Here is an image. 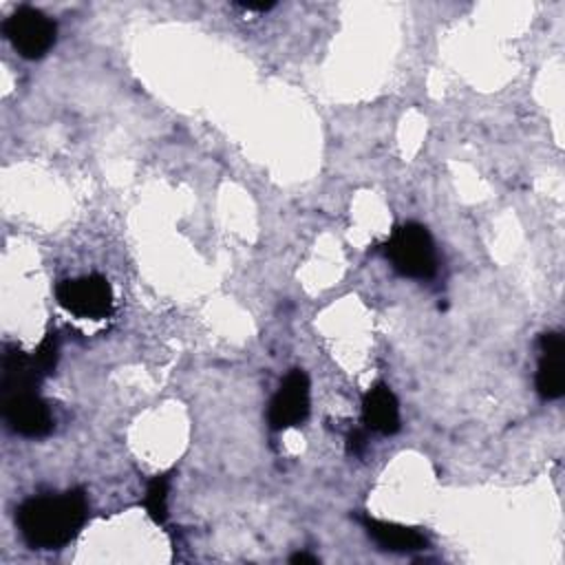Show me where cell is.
Returning a JSON list of instances; mask_svg holds the SVG:
<instances>
[{
  "instance_id": "obj_1",
  "label": "cell",
  "mask_w": 565,
  "mask_h": 565,
  "mask_svg": "<svg viewBox=\"0 0 565 565\" xmlns=\"http://www.w3.org/2000/svg\"><path fill=\"white\" fill-rule=\"evenodd\" d=\"M88 503L84 490L75 488L57 497H33L18 508L15 521L22 539L38 550L66 545L84 525Z\"/></svg>"
},
{
  "instance_id": "obj_2",
  "label": "cell",
  "mask_w": 565,
  "mask_h": 565,
  "mask_svg": "<svg viewBox=\"0 0 565 565\" xmlns=\"http://www.w3.org/2000/svg\"><path fill=\"white\" fill-rule=\"evenodd\" d=\"M384 254L395 271L408 278H430L437 269L433 236L419 223H404L395 227L391 238L384 243Z\"/></svg>"
},
{
  "instance_id": "obj_3",
  "label": "cell",
  "mask_w": 565,
  "mask_h": 565,
  "mask_svg": "<svg viewBox=\"0 0 565 565\" xmlns=\"http://www.w3.org/2000/svg\"><path fill=\"white\" fill-rule=\"evenodd\" d=\"M11 46L26 60H38L55 44V22L40 9L18 7L2 24Z\"/></svg>"
},
{
  "instance_id": "obj_4",
  "label": "cell",
  "mask_w": 565,
  "mask_h": 565,
  "mask_svg": "<svg viewBox=\"0 0 565 565\" xmlns=\"http://www.w3.org/2000/svg\"><path fill=\"white\" fill-rule=\"evenodd\" d=\"M55 296L66 311L79 318L99 320L110 316L113 311V289L108 280L99 274L62 280L55 289Z\"/></svg>"
},
{
  "instance_id": "obj_5",
  "label": "cell",
  "mask_w": 565,
  "mask_h": 565,
  "mask_svg": "<svg viewBox=\"0 0 565 565\" xmlns=\"http://www.w3.org/2000/svg\"><path fill=\"white\" fill-rule=\"evenodd\" d=\"M309 415V377L305 371L294 369L269 402L267 419L274 430L298 426Z\"/></svg>"
},
{
  "instance_id": "obj_6",
  "label": "cell",
  "mask_w": 565,
  "mask_h": 565,
  "mask_svg": "<svg viewBox=\"0 0 565 565\" xmlns=\"http://www.w3.org/2000/svg\"><path fill=\"white\" fill-rule=\"evenodd\" d=\"M2 415L11 430L22 437H44L53 428L51 411L38 393L2 397Z\"/></svg>"
},
{
  "instance_id": "obj_7",
  "label": "cell",
  "mask_w": 565,
  "mask_h": 565,
  "mask_svg": "<svg viewBox=\"0 0 565 565\" xmlns=\"http://www.w3.org/2000/svg\"><path fill=\"white\" fill-rule=\"evenodd\" d=\"M541 360L536 369V391L545 399H558L565 393V340L561 333H543Z\"/></svg>"
},
{
  "instance_id": "obj_8",
  "label": "cell",
  "mask_w": 565,
  "mask_h": 565,
  "mask_svg": "<svg viewBox=\"0 0 565 565\" xmlns=\"http://www.w3.org/2000/svg\"><path fill=\"white\" fill-rule=\"evenodd\" d=\"M42 377L44 375L38 369L33 355L22 353L18 347H7L2 360V397L18 393H38Z\"/></svg>"
},
{
  "instance_id": "obj_9",
  "label": "cell",
  "mask_w": 565,
  "mask_h": 565,
  "mask_svg": "<svg viewBox=\"0 0 565 565\" xmlns=\"http://www.w3.org/2000/svg\"><path fill=\"white\" fill-rule=\"evenodd\" d=\"M362 419L366 428L380 435L399 430V404L386 384H375L362 399Z\"/></svg>"
},
{
  "instance_id": "obj_10",
  "label": "cell",
  "mask_w": 565,
  "mask_h": 565,
  "mask_svg": "<svg viewBox=\"0 0 565 565\" xmlns=\"http://www.w3.org/2000/svg\"><path fill=\"white\" fill-rule=\"evenodd\" d=\"M362 525H364L366 534L382 550H388V552H417V550L426 547V536L417 527H408V525H399V523H388V521H380V519H371V516H364Z\"/></svg>"
},
{
  "instance_id": "obj_11",
  "label": "cell",
  "mask_w": 565,
  "mask_h": 565,
  "mask_svg": "<svg viewBox=\"0 0 565 565\" xmlns=\"http://www.w3.org/2000/svg\"><path fill=\"white\" fill-rule=\"evenodd\" d=\"M168 483L170 479L166 475H157L148 483L143 503L154 523H163L168 516Z\"/></svg>"
},
{
  "instance_id": "obj_12",
  "label": "cell",
  "mask_w": 565,
  "mask_h": 565,
  "mask_svg": "<svg viewBox=\"0 0 565 565\" xmlns=\"http://www.w3.org/2000/svg\"><path fill=\"white\" fill-rule=\"evenodd\" d=\"M33 360H35L38 369L42 371V375L53 373V369H55V364H57V338H55V333H49V335L40 342V347H38L35 353H33Z\"/></svg>"
},
{
  "instance_id": "obj_13",
  "label": "cell",
  "mask_w": 565,
  "mask_h": 565,
  "mask_svg": "<svg viewBox=\"0 0 565 565\" xmlns=\"http://www.w3.org/2000/svg\"><path fill=\"white\" fill-rule=\"evenodd\" d=\"M349 452L351 455H362L364 452V448H366V435H364V430H353L351 435H349Z\"/></svg>"
},
{
  "instance_id": "obj_14",
  "label": "cell",
  "mask_w": 565,
  "mask_h": 565,
  "mask_svg": "<svg viewBox=\"0 0 565 565\" xmlns=\"http://www.w3.org/2000/svg\"><path fill=\"white\" fill-rule=\"evenodd\" d=\"M289 561H291V563H307V565H318V558H316V556H311V554H307V552H298V554H294Z\"/></svg>"
}]
</instances>
